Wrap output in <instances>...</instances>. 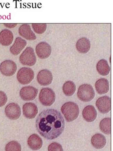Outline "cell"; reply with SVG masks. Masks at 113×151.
Instances as JSON below:
<instances>
[{
    "instance_id": "cell-4",
    "label": "cell",
    "mask_w": 113,
    "mask_h": 151,
    "mask_svg": "<svg viewBox=\"0 0 113 151\" xmlns=\"http://www.w3.org/2000/svg\"><path fill=\"white\" fill-rule=\"evenodd\" d=\"M39 101L44 106H51L55 101V94L50 88H43L41 89L39 96Z\"/></svg>"
},
{
    "instance_id": "cell-17",
    "label": "cell",
    "mask_w": 113,
    "mask_h": 151,
    "mask_svg": "<svg viewBox=\"0 0 113 151\" xmlns=\"http://www.w3.org/2000/svg\"><path fill=\"white\" fill-rule=\"evenodd\" d=\"M27 143L32 150L35 151L39 150L43 146L42 139L36 134H33L29 137Z\"/></svg>"
},
{
    "instance_id": "cell-26",
    "label": "cell",
    "mask_w": 113,
    "mask_h": 151,
    "mask_svg": "<svg viewBox=\"0 0 113 151\" xmlns=\"http://www.w3.org/2000/svg\"><path fill=\"white\" fill-rule=\"evenodd\" d=\"M32 26L34 32L38 34L44 33L47 28L46 24H32Z\"/></svg>"
},
{
    "instance_id": "cell-1",
    "label": "cell",
    "mask_w": 113,
    "mask_h": 151,
    "mask_svg": "<svg viewBox=\"0 0 113 151\" xmlns=\"http://www.w3.org/2000/svg\"><path fill=\"white\" fill-rule=\"evenodd\" d=\"M36 128L40 134L47 139H55L65 129V120L61 113L55 109L43 110L38 116Z\"/></svg>"
},
{
    "instance_id": "cell-11",
    "label": "cell",
    "mask_w": 113,
    "mask_h": 151,
    "mask_svg": "<svg viewBox=\"0 0 113 151\" xmlns=\"http://www.w3.org/2000/svg\"><path fill=\"white\" fill-rule=\"evenodd\" d=\"M36 51L37 56L41 59L48 58L52 52L50 45L45 42H42L37 44L36 47Z\"/></svg>"
},
{
    "instance_id": "cell-9",
    "label": "cell",
    "mask_w": 113,
    "mask_h": 151,
    "mask_svg": "<svg viewBox=\"0 0 113 151\" xmlns=\"http://www.w3.org/2000/svg\"><path fill=\"white\" fill-rule=\"evenodd\" d=\"M38 90L33 86H27L21 89L20 96L24 101H31L34 100L37 96Z\"/></svg>"
},
{
    "instance_id": "cell-19",
    "label": "cell",
    "mask_w": 113,
    "mask_h": 151,
    "mask_svg": "<svg viewBox=\"0 0 113 151\" xmlns=\"http://www.w3.org/2000/svg\"><path fill=\"white\" fill-rule=\"evenodd\" d=\"M95 87L97 92L99 95H103L108 92L109 89V82L107 79L101 78L95 83Z\"/></svg>"
},
{
    "instance_id": "cell-8",
    "label": "cell",
    "mask_w": 113,
    "mask_h": 151,
    "mask_svg": "<svg viewBox=\"0 0 113 151\" xmlns=\"http://www.w3.org/2000/svg\"><path fill=\"white\" fill-rule=\"evenodd\" d=\"M5 115L8 118L11 120L19 119L21 115V108L18 104L11 103L8 104L5 109Z\"/></svg>"
},
{
    "instance_id": "cell-20",
    "label": "cell",
    "mask_w": 113,
    "mask_h": 151,
    "mask_svg": "<svg viewBox=\"0 0 113 151\" xmlns=\"http://www.w3.org/2000/svg\"><path fill=\"white\" fill-rule=\"evenodd\" d=\"M107 143L106 137L100 133H97L91 138V143L93 147L97 149H102L104 147Z\"/></svg>"
},
{
    "instance_id": "cell-18",
    "label": "cell",
    "mask_w": 113,
    "mask_h": 151,
    "mask_svg": "<svg viewBox=\"0 0 113 151\" xmlns=\"http://www.w3.org/2000/svg\"><path fill=\"white\" fill-rule=\"evenodd\" d=\"M14 35L9 30L4 29L0 32V43L4 46H8L13 42Z\"/></svg>"
},
{
    "instance_id": "cell-10",
    "label": "cell",
    "mask_w": 113,
    "mask_h": 151,
    "mask_svg": "<svg viewBox=\"0 0 113 151\" xmlns=\"http://www.w3.org/2000/svg\"><path fill=\"white\" fill-rule=\"evenodd\" d=\"M95 104L99 112L103 114L107 113L111 109V100L108 96L99 97Z\"/></svg>"
},
{
    "instance_id": "cell-12",
    "label": "cell",
    "mask_w": 113,
    "mask_h": 151,
    "mask_svg": "<svg viewBox=\"0 0 113 151\" xmlns=\"http://www.w3.org/2000/svg\"><path fill=\"white\" fill-rule=\"evenodd\" d=\"M53 76L50 70H43L40 71L37 76L38 83L42 86H47L50 85L53 81Z\"/></svg>"
},
{
    "instance_id": "cell-5",
    "label": "cell",
    "mask_w": 113,
    "mask_h": 151,
    "mask_svg": "<svg viewBox=\"0 0 113 151\" xmlns=\"http://www.w3.org/2000/svg\"><path fill=\"white\" fill-rule=\"evenodd\" d=\"M19 60L23 65H34L36 62V57L33 49L31 47H26L20 55Z\"/></svg>"
},
{
    "instance_id": "cell-3",
    "label": "cell",
    "mask_w": 113,
    "mask_h": 151,
    "mask_svg": "<svg viewBox=\"0 0 113 151\" xmlns=\"http://www.w3.org/2000/svg\"><path fill=\"white\" fill-rule=\"evenodd\" d=\"M95 96L94 90L91 85L84 84L78 90L77 96L81 101L87 102L91 101Z\"/></svg>"
},
{
    "instance_id": "cell-25",
    "label": "cell",
    "mask_w": 113,
    "mask_h": 151,
    "mask_svg": "<svg viewBox=\"0 0 113 151\" xmlns=\"http://www.w3.org/2000/svg\"><path fill=\"white\" fill-rule=\"evenodd\" d=\"M22 147L20 144L16 141H11L5 146V151H21Z\"/></svg>"
},
{
    "instance_id": "cell-6",
    "label": "cell",
    "mask_w": 113,
    "mask_h": 151,
    "mask_svg": "<svg viewBox=\"0 0 113 151\" xmlns=\"http://www.w3.org/2000/svg\"><path fill=\"white\" fill-rule=\"evenodd\" d=\"M34 77V73L32 69L23 67L19 70L17 74L18 82L23 85H28L32 82Z\"/></svg>"
},
{
    "instance_id": "cell-22",
    "label": "cell",
    "mask_w": 113,
    "mask_h": 151,
    "mask_svg": "<svg viewBox=\"0 0 113 151\" xmlns=\"http://www.w3.org/2000/svg\"><path fill=\"white\" fill-rule=\"evenodd\" d=\"M97 70L99 74L102 76H107L110 71V67L107 60L102 59L97 63Z\"/></svg>"
},
{
    "instance_id": "cell-21",
    "label": "cell",
    "mask_w": 113,
    "mask_h": 151,
    "mask_svg": "<svg viewBox=\"0 0 113 151\" xmlns=\"http://www.w3.org/2000/svg\"><path fill=\"white\" fill-rule=\"evenodd\" d=\"M91 47L90 41L86 37H82L76 44V50L81 53H87Z\"/></svg>"
},
{
    "instance_id": "cell-23",
    "label": "cell",
    "mask_w": 113,
    "mask_h": 151,
    "mask_svg": "<svg viewBox=\"0 0 113 151\" xmlns=\"http://www.w3.org/2000/svg\"><path fill=\"white\" fill-rule=\"evenodd\" d=\"M75 90L76 86L72 81H67L64 83L63 86V91L66 96H72L75 93Z\"/></svg>"
},
{
    "instance_id": "cell-16",
    "label": "cell",
    "mask_w": 113,
    "mask_h": 151,
    "mask_svg": "<svg viewBox=\"0 0 113 151\" xmlns=\"http://www.w3.org/2000/svg\"><path fill=\"white\" fill-rule=\"evenodd\" d=\"M83 118L87 122H94L97 117V111L94 106L89 105L85 106L82 112Z\"/></svg>"
},
{
    "instance_id": "cell-14",
    "label": "cell",
    "mask_w": 113,
    "mask_h": 151,
    "mask_svg": "<svg viewBox=\"0 0 113 151\" xmlns=\"http://www.w3.org/2000/svg\"><path fill=\"white\" fill-rule=\"evenodd\" d=\"M19 33L22 37L28 40H34L36 39L34 32L32 31L29 24H24L19 28Z\"/></svg>"
},
{
    "instance_id": "cell-27",
    "label": "cell",
    "mask_w": 113,
    "mask_h": 151,
    "mask_svg": "<svg viewBox=\"0 0 113 151\" xmlns=\"http://www.w3.org/2000/svg\"><path fill=\"white\" fill-rule=\"evenodd\" d=\"M48 151H64V150L60 143L55 142L49 145Z\"/></svg>"
},
{
    "instance_id": "cell-24",
    "label": "cell",
    "mask_w": 113,
    "mask_h": 151,
    "mask_svg": "<svg viewBox=\"0 0 113 151\" xmlns=\"http://www.w3.org/2000/svg\"><path fill=\"white\" fill-rule=\"evenodd\" d=\"M99 127L101 132L107 135L111 133V118H104L101 121Z\"/></svg>"
},
{
    "instance_id": "cell-15",
    "label": "cell",
    "mask_w": 113,
    "mask_h": 151,
    "mask_svg": "<svg viewBox=\"0 0 113 151\" xmlns=\"http://www.w3.org/2000/svg\"><path fill=\"white\" fill-rule=\"evenodd\" d=\"M27 45V42L21 37H17L14 45L10 47V51L13 55L17 56L20 53Z\"/></svg>"
},
{
    "instance_id": "cell-13",
    "label": "cell",
    "mask_w": 113,
    "mask_h": 151,
    "mask_svg": "<svg viewBox=\"0 0 113 151\" xmlns=\"http://www.w3.org/2000/svg\"><path fill=\"white\" fill-rule=\"evenodd\" d=\"M23 114L28 119H33L38 113V108L33 103H27L23 106Z\"/></svg>"
},
{
    "instance_id": "cell-28",
    "label": "cell",
    "mask_w": 113,
    "mask_h": 151,
    "mask_svg": "<svg viewBox=\"0 0 113 151\" xmlns=\"http://www.w3.org/2000/svg\"><path fill=\"white\" fill-rule=\"evenodd\" d=\"M8 98L6 95L3 91H0V107L3 106L6 104Z\"/></svg>"
},
{
    "instance_id": "cell-29",
    "label": "cell",
    "mask_w": 113,
    "mask_h": 151,
    "mask_svg": "<svg viewBox=\"0 0 113 151\" xmlns=\"http://www.w3.org/2000/svg\"><path fill=\"white\" fill-rule=\"evenodd\" d=\"M4 25L8 28H13L17 25V24H4Z\"/></svg>"
},
{
    "instance_id": "cell-2",
    "label": "cell",
    "mask_w": 113,
    "mask_h": 151,
    "mask_svg": "<svg viewBox=\"0 0 113 151\" xmlns=\"http://www.w3.org/2000/svg\"><path fill=\"white\" fill-rule=\"evenodd\" d=\"M61 112L68 122H72L78 118L79 109L78 105L72 102H66L63 105Z\"/></svg>"
},
{
    "instance_id": "cell-7",
    "label": "cell",
    "mask_w": 113,
    "mask_h": 151,
    "mask_svg": "<svg viewBox=\"0 0 113 151\" xmlns=\"http://www.w3.org/2000/svg\"><path fill=\"white\" fill-rule=\"evenodd\" d=\"M16 70V64L13 60H4L0 64V72L4 76H11L15 74Z\"/></svg>"
}]
</instances>
